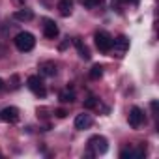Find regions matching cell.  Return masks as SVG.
<instances>
[{
  "label": "cell",
  "mask_w": 159,
  "mask_h": 159,
  "mask_svg": "<svg viewBox=\"0 0 159 159\" xmlns=\"http://www.w3.org/2000/svg\"><path fill=\"white\" fill-rule=\"evenodd\" d=\"M73 43H75V47H77V51H79V56H81L83 60H90V51H88V47L81 41V38H75Z\"/></svg>",
  "instance_id": "obj_10"
},
{
  "label": "cell",
  "mask_w": 159,
  "mask_h": 159,
  "mask_svg": "<svg viewBox=\"0 0 159 159\" xmlns=\"http://www.w3.org/2000/svg\"><path fill=\"white\" fill-rule=\"evenodd\" d=\"M94 39H96V47H98L101 52H109V51L112 49V38H111L109 32L99 30V32L94 34Z\"/></svg>",
  "instance_id": "obj_3"
},
{
  "label": "cell",
  "mask_w": 159,
  "mask_h": 159,
  "mask_svg": "<svg viewBox=\"0 0 159 159\" xmlns=\"http://www.w3.org/2000/svg\"><path fill=\"white\" fill-rule=\"evenodd\" d=\"M13 17H15L17 21H21V23H25V21H32V19H34V11L28 10V8H23V10H17V11L13 13Z\"/></svg>",
  "instance_id": "obj_12"
},
{
  "label": "cell",
  "mask_w": 159,
  "mask_h": 159,
  "mask_svg": "<svg viewBox=\"0 0 159 159\" xmlns=\"http://www.w3.org/2000/svg\"><path fill=\"white\" fill-rule=\"evenodd\" d=\"M26 86H28L36 96H39V98H45V94H47L45 84H43V81H41L39 75H30V77L26 79Z\"/></svg>",
  "instance_id": "obj_4"
},
{
  "label": "cell",
  "mask_w": 159,
  "mask_h": 159,
  "mask_svg": "<svg viewBox=\"0 0 159 159\" xmlns=\"http://www.w3.org/2000/svg\"><path fill=\"white\" fill-rule=\"evenodd\" d=\"M90 77L94 79V81H98V79H101V77H103V66H99V64L92 66V69H90Z\"/></svg>",
  "instance_id": "obj_15"
},
{
  "label": "cell",
  "mask_w": 159,
  "mask_h": 159,
  "mask_svg": "<svg viewBox=\"0 0 159 159\" xmlns=\"http://www.w3.org/2000/svg\"><path fill=\"white\" fill-rule=\"evenodd\" d=\"M73 10V0H60L58 2V11L62 17H69Z\"/></svg>",
  "instance_id": "obj_11"
},
{
  "label": "cell",
  "mask_w": 159,
  "mask_h": 159,
  "mask_svg": "<svg viewBox=\"0 0 159 159\" xmlns=\"http://www.w3.org/2000/svg\"><path fill=\"white\" fill-rule=\"evenodd\" d=\"M2 86H4V81H2V79H0V90H2Z\"/></svg>",
  "instance_id": "obj_20"
},
{
  "label": "cell",
  "mask_w": 159,
  "mask_h": 159,
  "mask_svg": "<svg viewBox=\"0 0 159 159\" xmlns=\"http://www.w3.org/2000/svg\"><path fill=\"white\" fill-rule=\"evenodd\" d=\"M54 114H56V116H58V118H66V116H67V112H66V111H64V109H58V111H56V112H54Z\"/></svg>",
  "instance_id": "obj_19"
},
{
  "label": "cell",
  "mask_w": 159,
  "mask_h": 159,
  "mask_svg": "<svg viewBox=\"0 0 159 159\" xmlns=\"http://www.w3.org/2000/svg\"><path fill=\"white\" fill-rule=\"evenodd\" d=\"M127 49H129V39L125 38V36H118L116 39H112V54L114 56H118V58H122L125 52H127Z\"/></svg>",
  "instance_id": "obj_5"
},
{
  "label": "cell",
  "mask_w": 159,
  "mask_h": 159,
  "mask_svg": "<svg viewBox=\"0 0 159 159\" xmlns=\"http://www.w3.org/2000/svg\"><path fill=\"white\" fill-rule=\"evenodd\" d=\"M127 122H129V125L133 127V129H139L144 122H146V118H144V112H142V109H139V107H133L131 111H129V116H127Z\"/></svg>",
  "instance_id": "obj_6"
},
{
  "label": "cell",
  "mask_w": 159,
  "mask_h": 159,
  "mask_svg": "<svg viewBox=\"0 0 159 159\" xmlns=\"http://www.w3.org/2000/svg\"><path fill=\"white\" fill-rule=\"evenodd\" d=\"M39 71H41L43 75H47V77H54V75H56V64H54V62H43V64L39 66Z\"/></svg>",
  "instance_id": "obj_13"
},
{
  "label": "cell",
  "mask_w": 159,
  "mask_h": 159,
  "mask_svg": "<svg viewBox=\"0 0 159 159\" xmlns=\"http://www.w3.org/2000/svg\"><path fill=\"white\" fill-rule=\"evenodd\" d=\"M84 8H98L103 4V0H81Z\"/></svg>",
  "instance_id": "obj_16"
},
{
  "label": "cell",
  "mask_w": 159,
  "mask_h": 159,
  "mask_svg": "<svg viewBox=\"0 0 159 159\" xmlns=\"http://www.w3.org/2000/svg\"><path fill=\"white\" fill-rule=\"evenodd\" d=\"M43 34H45V38L54 39V38L60 34V30H58V26H56V23H54V21L45 19V21H43Z\"/></svg>",
  "instance_id": "obj_8"
},
{
  "label": "cell",
  "mask_w": 159,
  "mask_h": 159,
  "mask_svg": "<svg viewBox=\"0 0 159 159\" xmlns=\"http://www.w3.org/2000/svg\"><path fill=\"white\" fill-rule=\"evenodd\" d=\"M0 120H4L8 124H15L19 120V109L17 107H6L0 112Z\"/></svg>",
  "instance_id": "obj_7"
},
{
  "label": "cell",
  "mask_w": 159,
  "mask_h": 159,
  "mask_svg": "<svg viewBox=\"0 0 159 159\" xmlns=\"http://www.w3.org/2000/svg\"><path fill=\"white\" fill-rule=\"evenodd\" d=\"M96 107H98V99L96 98H88L84 101V109H96Z\"/></svg>",
  "instance_id": "obj_17"
},
{
  "label": "cell",
  "mask_w": 159,
  "mask_h": 159,
  "mask_svg": "<svg viewBox=\"0 0 159 159\" xmlns=\"http://www.w3.org/2000/svg\"><path fill=\"white\" fill-rule=\"evenodd\" d=\"M120 157H122V159H127V157H135V152H133V150H124V152L120 153Z\"/></svg>",
  "instance_id": "obj_18"
},
{
  "label": "cell",
  "mask_w": 159,
  "mask_h": 159,
  "mask_svg": "<svg viewBox=\"0 0 159 159\" xmlns=\"http://www.w3.org/2000/svg\"><path fill=\"white\" fill-rule=\"evenodd\" d=\"M109 150V142L103 135H94L88 140V155H103Z\"/></svg>",
  "instance_id": "obj_1"
},
{
  "label": "cell",
  "mask_w": 159,
  "mask_h": 159,
  "mask_svg": "<svg viewBox=\"0 0 159 159\" xmlns=\"http://www.w3.org/2000/svg\"><path fill=\"white\" fill-rule=\"evenodd\" d=\"M92 125V116L90 114H86V112H83V114H77V118H75V129H88Z\"/></svg>",
  "instance_id": "obj_9"
},
{
  "label": "cell",
  "mask_w": 159,
  "mask_h": 159,
  "mask_svg": "<svg viewBox=\"0 0 159 159\" xmlns=\"http://www.w3.org/2000/svg\"><path fill=\"white\" fill-rule=\"evenodd\" d=\"M58 99H60L62 103H73V101H75V94H73L71 90H64V92H60Z\"/></svg>",
  "instance_id": "obj_14"
},
{
  "label": "cell",
  "mask_w": 159,
  "mask_h": 159,
  "mask_svg": "<svg viewBox=\"0 0 159 159\" xmlns=\"http://www.w3.org/2000/svg\"><path fill=\"white\" fill-rule=\"evenodd\" d=\"M13 41H15V47H17L21 52H28V51H32V49L36 47V38H34V34H30V32H19Z\"/></svg>",
  "instance_id": "obj_2"
}]
</instances>
